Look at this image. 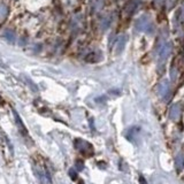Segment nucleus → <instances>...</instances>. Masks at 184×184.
<instances>
[{
	"label": "nucleus",
	"instance_id": "nucleus-1",
	"mask_svg": "<svg viewBox=\"0 0 184 184\" xmlns=\"http://www.w3.org/2000/svg\"><path fill=\"white\" fill-rule=\"evenodd\" d=\"M32 167H34L35 174L37 176L38 181L40 184H53L52 175H51V169L47 160H46L41 154L35 153L31 157Z\"/></svg>",
	"mask_w": 184,
	"mask_h": 184
},
{
	"label": "nucleus",
	"instance_id": "nucleus-9",
	"mask_svg": "<svg viewBox=\"0 0 184 184\" xmlns=\"http://www.w3.org/2000/svg\"><path fill=\"white\" fill-rule=\"evenodd\" d=\"M2 105H4V99H2V98H1V96H0V107H1Z\"/></svg>",
	"mask_w": 184,
	"mask_h": 184
},
{
	"label": "nucleus",
	"instance_id": "nucleus-7",
	"mask_svg": "<svg viewBox=\"0 0 184 184\" xmlns=\"http://www.w3.org/2000/svg\"><path fill=\"white\" fill-rule=\"evenodd\" d=\"M76 168H77V170H83V162L77 160L76 161Z\"/></svg>",
	"mask_w": 184,
	"mask_h": 184
},
{
	"label": "nucleus",
	"instance_id": "nucleus-8",
	"mask_svg": "<svg viewBox=\"0 0 184 184\" xmlns=\"http://www.w3.org/2000/svg\"><path fill=\"white\" fill-rule=\"evenodd\" d=\"M139 183H140V184H147L146 180H145V178H144V176H142V175L139 176Z\"/></svg>",
	"mask_w": 184,
	"mask_h": 184
},
{
	"label": "nucleus",
	"instance_id": "nucleus-3",
	"mask_svg": "<svg viewBox=\"0 0 184 184\" xmlns=\"http://www.w3.org/2000/svg\"><path fill=\"white\" fill-rule=\"evenodd\" d=\"M75 147L79 151V153L83 154L84 157H91L93 154V147L87 142H84L82 139H76Z\"/></svg>",
	"mask_w": 184,
	"mask_h": 184
},
{
	"label": "nucleus",
	"instance_id": "nucleus-6",
	"mask_svg": "<svg viewBox=\"0 0 184 184\" xmlns=\"http://www.w3.org/2000/svg\"><path fill=\"white\" fill-rule=\"evenodd\" d=\"M69 175H70V178L74 181L77 178V174H76V172L74 170V169H70V170H69Z\"/></svg>",
	"mask_w": 184,
	"mask_h": 184
},
{
	"label": "nucleus",
	"instance_id": "nucleus-4",
	"mask_svg": "<svg viewBox=\"0 0 184 184\" xmlns=\"http://www.w3.org/2000/svg\"><path fill=\"white\" fill-rule=\"evenodd\" d=\"M13 114H14V117H15V122H16V124H17V128H19L20 132H21V135L28 139V138H29V132H28V129L26 128L24 123H23L22 120H21L20 115L17 114V113H16V111H13Z\"/></svg>",
	"mask_w": 184,
	"mask_h": 184
},
{
	"label": "nucleus",
	"instance_id": "nucleus-5",
	"mask_svg": "<svg viewBox=\"0 0 184 184\" xmlns=\"http://www.w3.org/2000/svg\"><path fill=\"white\" fill-rule=\"evenodd\" d=\"M177 169H182L184 167V158L183 155H178L176 158V162H175Z\"/></svg>",
	"mask_w": 184,
	"mask_h": 184
},
{
	"label": "nucleus",
	"instance_id": "nucleus-2",
	"mask_svg": "<svg viewBox=\"0 0 184 184\" xmlns=\"http://www.w3.org/2000/svg\"><path fill=\"white\" fill-rule=\"evenodd\" d=\"M0 152L2 155L5 163L11 167L13 165V159H14V150L13 145L9 142V139L2 131H0Z\"/></svg>",
	"mask_w": 184,
	"mask_h": 184
}]
</instances>
